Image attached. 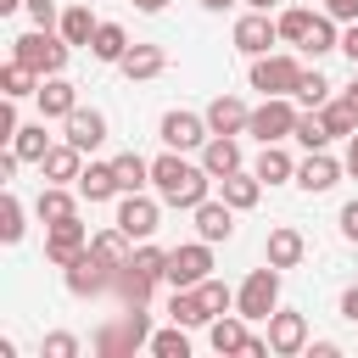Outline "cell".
I'll list each match as a JSON object with an SVG mask.
<instances>
[{
  "label": "cell",
  "mask_w": 358,
  "mask_h": 358,
  "mask_svg": "<svg viewBox=\"0 0 358 358\" xmlns=\"http://www.w3.org/2000/svg\"><path fill=\"white\" fill-rule=\"evenodd\" d=\"M246 6H252V11H268V6H274V0H246Z\"/></svg>",
  "instance_id": "54"
},
{
  "label": "cell",
  "mask_w": 358,
  "mask_h": 358,
  "mask_svg": "<svg viewBox=\"0 0 358 358\" xmlns=\"http://www.w3.org/2000/svg\"><path fill=\"white\" fill-rule=\"evenodd\" d=\"M302 50L308 56H324V50H341V34H336V17L324 11V17H313V28H308V39H302Z\"/></svg>",
  "instance_id": "37"
},
{
  "label": "cell",
  "mask_w": 358,
  "mask_h": 358,
  "mask_svg": "<svg viewBox=\"0 0 358 358\" xmlns=\"http://www.w3.org/2000/svg\"><path fill=\"white\" fill-rule=\"evenodd\" d=\"M134 6H140V11H162L168 0H134Z\"/></svg>",
  "instance_id": "52"
},
{
  "label": "cell",
  "mask_w": 358,
  "mask_h": 358,
  "mask_svg": "<svg viewBox=\"0 0 358 358\" xmlns=\"http://www.w3.org/2000/svg\"><path fill=\"white\" fill-rule=\"evenodd\" d=\"M45 358H78V336L73 330H50L45 336Z\"/></svg>",
  "instance_id": "43"
},
{
  "label": "cell",
  "mask_w": 358,
  "mask_h": 358,
  "mask_svg": "<svg viewBox=\"0 0 358 358\" xmlns=\"http://www.w3.org/2000/svg\"><path fill=\"white\" fill-rule=\"evenodd\" d=\"M73 106H78V84L73 78H62V73L39 78V117H67Z\"/></svg>",
  "instance_id": "16"
},
{
  "label": "cell",
  "mask_w": 358,
  "mask_h": 358,
  "mask_svg": "<svg viewBox=\"0 0 358 358\" xmlns=\"http://www.w3.org/2000/svg\"><path fill=\"white\" fill-rule=\"evenodd\" d=\"M268 347H274L280 358L302 352V347H308V319H302L296 308H274V313H268Z\"/></svg>",
  "instance_id": "11"
},
{
  "label": "cell",
  "mask_w": 358,
  "mask_h": 358,
  "mask_svg": "<svg viewBox=\"0 0 358 358\" xmlns=\"http://www.w3.org/2000/svg\"><path fill=\"white\" fill-rule=\"evenodd\" d=\"M201 117H207V129H213V134H241V129H246V117H252V106H246L241 95H213V106H207Z\"/></svg>",
  "instance_id": "17"
},
{
  "label": "cell",
  "mask_w": 358,
  "mask_h": 358,
  "mask_svg": "<svg viewBox=\"0 0 358 358\" xmlns=\"http://www.w3.org/2000/svg\"><path fill=\"white\" fill-rule=\"evenodd\" d=\"M84 252H90V235H84V224H78V218H62V224H50V229H45V257H50L56 268L78 263Z\"/></svg>",
  "instance_id": "9"
},
{
  "label": "cell",
  "mask_w": 358,
  "mask_h": 358,
  "mask_svg": "<svg viewBox=\"0 0 358 358\" xmlns=\"http://www.w3.org/2000/svg\"><path fill=\"white\" fill-rule=\"evenodd\" d=\"M117 67H123L129 78H157V73L168 67V50H162V45H129Z\"/></svg>",
  "instance_id": "27"
},
{
  "label": "cell",
  "mask_w": 358,
  "mask_h": 358,
  "mask_svg": "<svg viewBox=\"0 0 358 358\" xmlns=\"http://www.w3.org/2000/svg\"><path fill=\"white\" fill-rule=\"evenodd\" d=\"M157 134H162V145H173V151H190V145H207V117H196V112H162V123H157Z\"/></svg>",
  "instance_id": "10"
},
{
  "label": "cell",
  "mask_w": 358,
  "mask_h": 358,
  "mask_svg": "<svg viewBox=\"0 0 358 358\" xmlns=\"http://www.w3.org/2000/svg\"><path fill=\"white\" fill-rule=\"evenodd\" d=\"M157 218H162V201L157 196H140V190H123V201H117V229L129 235V241H151L157 235Z\"/></svg>",
  "instance_id": "8"
},
{
  "label": "cell",
  "mask_w": 358,
  "mask_h": 358,
  "mask_svg": "<svg viewBox=\"0 0 358 358\" xmlns=\"http://www.w3.org/2000/svg\"><path fill=\"white\" fill-rule=\"evenodd\" d=\"M341 168H347V162H336L330 151H308V157L296 162V185H302L308 196H319V190H330V185L341 179Z\"/></svg>",
  "instance_id": "13"
},
{
  "label": "cell",
  "mask_w": 358,
  "mask_h": 358,
  "mask_svg": "<svg viewBox=\"0 0 358 358\" xmlns=\"http://www.w3.org/2000/svg\"><path fill=\"white\" fill-rule=\"evenodd\" d=\"M190 218H196V235H201V241H229V229H235V207H229L224 196H218V201H213V196L196 201Z\"/></svg>",
  "instance_id": "14"
},
{
  "label": "cell",
  "mask_w": 358,
  "mask_h": 358,
  "mask_svg": "<svg viewBox=\"0 0 358 358\" xmlns=\"http://www.w3.org/2000/svg\"><path fill=\"white\" fill-rule=\"evenodd\" d=\"M28 0H0V17H11V11H22Z\"/></svg>",
  "instance_id": "51"
},
{
  "label": "cell",
  "mask_w": 358,
  "mask_h": 358,
  "mask_svg": "<svg viewBox=\"0 0 358 358\" xmlns=\"http://www.w3.org/2000/svg\"><path fill=\"white\" fill-rule=\"evenodd\" d=\"M39 168H45V179H50V185H67V179H78V173H84V151H78L73 140H62V145H50V151H45V162H39Z\"/></svg>",
  "instance_id": "21"
},
{
  "label": "cell",
  "mask_w": 358,
  "mask_h": 358,
  "mask_svg": "<svg viewBox=\"0 0 358 358\" xmlns=\"http://www.w3.org/2000/svg\"><path fill=\"white\" fill-rule=\"evenodd\" d=\"M207 268H213V241H185V246H173V252H168L162 280L179 291V285H201V280H207Z\"/></svg>",
  "instance_id": "6"
},
{
  "label": "cell",
  "mask_w": 358,
  "mask_h": 358,
  "mask_svg": "<svg viewBox=\"0 0 358 358\" xmlns=\"http://www.w3.org/2000/svg\"><path fill=\"white\" fill-rule=\"evenodd\" d=\"M34 213H39V224H62V218H78V201H73L67 185H45L39 201H34Z\"/></svg>",
  "instance_id": "28"
},
{
  "label": "cell",
  "mask_w": 358,
  "mask_h": 358,
  "mask_svg": "<svg viewBox=\"0 0 358 358\" xmlns=\"http://www.w3.org/2000/svg\"><path fill=\"white\" fill-rule=\"evenodd\" d=\"M341 235H347V241H358V196L341 207Z\"/></svg>",
  "instance_id": "47"
},
{
  "label": "cell",
  "mask_w": 358,
  "mask_h": 358,
  "mask_svg": "<svg viewBox=\"0 0 358 358\" xmlns=\"http://www.w3.org/2000/svg\"><path fill=\"white\" fill-rule=\"evenodd\" d=\"M0 95H11V101L39 95V73H34V67H22V62H6V67H0Z\"/></svg>",
  "instance_id": "32"
},
{
  "label": "cell",
  "mask_w": 358,
  "mask_h": 358,
  "mask_svg": "<svg viewBox=\"0 0 358 358\" xmlns=\"http://www.w3.org/2000/svg\"><path fill=\"white\" fill-rule=\"evenodd\" d=\"M145 347H151L157 358H190V336H185V324H168V330H157Z\"/></svg>",
  "instance_id": "39"
},
{
  "label": "cell",
  "mask_w": 358,
  "mask_h": 358,
  "mask_svg": "<svg viewBox=\"0 0 358 358\" xmlns=\"http://www.w3.org/2000/svg\"><path fill=\"white\" fill-rule=\"evenodd\" d=\"M324 11H330L336 22H358V0H324Z\"/></svg>",
  "instance_id": "46"
},
{
  "label": "cell",
  "mask_w": 358,
  "mask_h": 358,
  "mask_svg": "<svg viewBox=\"0 0 358 358\" xmlns=\"http://www.w3.org/2000/svg\"><path fill=\"white\" fill-rule=\"evenodd\" d=\"M17 129H22V123H17V101L6 95V101H0V140H17Z\"/></svg>",
  "instance_id": "45"
},
{
  "label": "cell",
  "mask_w": 358,
  "mask_h": 358,
  "mask_svg": "<svg viewBox=\"0 0 358 358\" xmlns=\"http://www.w3.org/2000/svg\"><path fill=\"white\" fill-rule=\"evenodd\" d=\"M11 151H17L22 162H45V151H50L45 117H39V123H22V129H17V140H11Z\"/></svg>",
  "instance_id": "33"
},
{
  "label": "cell",
  "mask_w": 358,
  "mask_h": 358,
  "mask_svg": "<svg viewBox=\"0 0 358 358\" xmlns=\"http://www.w3.org/2000/svg\"><path fill=\"white\" fill-rule=\"evenodd\" d=\"M123 50H129L123 22H101V28H95V39H90V56H95V62H123Z\"/></svg>",
  "instance_id": "31"
},
{
  "label": "cell",
  "mask_w": 358,
  "mask_h": 358,
  "mask_svg": "<svg viewBox=\"0 0 358 358\" xmlns=\"http://www.w3.org/2000/svg\"><path fill=\"white\" fill-rule=\"evenodd\" d=\"M274 308H280V268L263 263V268H252V274L241 280V291H235V313H241L246 324H268Z\"/></svg>",
  "instance_id": "3"
},
{
  "label": "cell",
  "mask_w": 358,
  "mask_h": 358,
  "mask_svg": "<svg viewBox=\"0 0 358 358\" xmlns=\"http://www.w3.org/2000/svg\"><path fill=\"white\" fill-rule=\"evenodd\" d=\"M296 78H302V62H296V56H274V50L252 56V90H263V95H291Z\"/></svg>",
  "instance_id": "7"
},
{
  "label": "cell",
  "mask_w": 358,
  "mask_h": 358,
  "mask_svg": "<svg viewBox=\"0 0 358 358\" xmlns=\"http://www.w3.org/2000/svg\"><path fill=\"white\" fill-rule=\"evenodd\" d=\"M207 341H213V352H246V347H252V330H246L241 313H218V319L207 324Z\"/></svg>",
  "instance_id": "20"
},
{
  "label": "cell",
  "mask_w": 358,
  "mask_h": 358,
  "mask_svg": "<svg viewBox=\"0 0 358 358\" xmlns=\"http://www.w3.org/2000/svg\"><path fill=\"white\" fill-rule=\"evenodd\" d=\"M341 313H347V319H358V285H347V291H341Z\"/></svg>",
  "instance_id": "49"
},
{
  "label": "cell",
  "mask_w": 358,
  "mask_h": 358,
  "mask_svg": "<svg viewBox=\"0 0 358 358\" xmlns=\"http://www.w3.org/2000/svg\"><path fill=\"white\" fill-rule=\"evenodd\" d=\"M274 22H280V39H291V45H302V39H308V28H313V11H302V6H291V11H280Z\"/></svg>",
  "instance_id": "42"
},
{
  "label": "cell",
  "mask_w": 358,
  "mask_h": 358,
  "mask_svg": "<svg viewBox=\"0 0 358 358\" xmlns=\"http://www.w3.org/2000/svg\"><path fill=\"white\" fill-rule=\"evenodd\" d=\"M117 190H123V185H117V168H112V162H90V168L78 173V196H84V201H112Z\"/></svg>",
  "instance_id": "23"
},
{
  "label": "cell",
  "mask_w": 358,
  "mask_h": 358,
  "mask_svg": "<svg viewBox=\"0 0 358 358\" xmlns=\"http://www.w3.org/2000/svg\"><path fill=\"white\" fill-rule=\"evenodd\" d=\"M274 39H280V22H268V11H246L235 22V50H246V56H263Z\"/></svg>",
  "instance_id": "12"
},
{
  "label": "cell",
  "mask_w": 358,
  "mask_h": 358,
  "mask_svg": "<svg viewBox=\"0 0 358 358\" xmlns=\"http://www.w3.org/2000/svg\"><path fill=\"white\" fill-rule=\"evenodd\" d=\"M22 11L34 17V28H56V22H62V11H56V0H28Z\"/></svg>",
  "instance_id": "44"
},
{
  "label": "cell",
  "mask_w": 358,
  "mask_h": 358,
  "mask_svg": "<svg viewBox=\"0 0 358 358\" xmlns=\"http://www.w3.org/2000/svg\"><path fill=\"white\" fill-rule=\"evenodd\" d=\"M302 252H308L302 229H291V224L268 229V263H274V268H296V263H302Z\"/></svg>",
  "instance_id": "26"
},
{
  "label": "cell",
  "mask_w": 358,
  "mask_h": 358,
  "mask_svg": "<svg viewBox=\"0 0 358 358\" xmlns=\"http://www.w3.org/2000/svg\"><path fill=\"white\" fill-rule=\"evenodd\" d=\"M112 168H117V185H123V190H145V185H151V162H145L140 151H117Z\"/></svg>",
  "instance_id": "34"
},
{
  "label": "cell",
  "mask_w": 358,
  "mask_h": 358,
  "mask_svg": "<svg viewBox=\"0 0 358 358\" xmlns=\"http://www.w3.org/2000/svg\"><path fill=\"white\" fill-rule=\"evenodd\" d=\"M67 39L62 34H50V28H28V34H17L11 39V62H22V67H34L39 78H50V73H62L67 67Z\"/></svg>",
  "instance_id": "2"
},
{
  "label": "cell",
  "mask_w": 358,
  "mask_h": 358,
  "mask_svg": "<svg viewBox=\"0 0 358 358\" xmlns=\"http://www.w3.org/2000/svg\"><path fill=\"white\" fill-rule=\"evenodd\" d=\"M319 117H324L330 134H352V129H358V106H352L347 95H330V101L319 106Z\"/></svg>",
  "instance_id": "36"
},
{
  "label": "cell",
  "mask_w": 358,
  "mask_h": 358,
  "mask_svg": "<svg viewBox=\"0 0 358 358\" xmlns=\"http://www.w3.org/2000/svg\"><path fill=\"white\" fill-rule=\"evenodd\" d=\"M196 296H201V308H207V313H213V319H218V313H229V308H235V291H229V285H224V280H213V274H207V280H201V285H196Z\"/></svg>",
  "instance_id": "41"
},
{
  "label": "cell",
  "mask_w": 358,
  "mask_h": 358,
  "mask_svg": "<svg viewBox=\"0 0 358 358\" xmlns=\"http://www.w3.org/2000/svg\"><path fill=\"white\" fill-rule=\"evenodd\" d=\"M22 229H28V224H22V201L6 190V196H0V241H6V246H17V241H22Z\"/></svg>",
  "instance_id": "40"
},
{
  "label": "cell",
  "mask_w": 358,
  "mask_h": 358,
  "mask_svg": "<svg viewBox=\"0 0 358 358\" xmlns=\"http://www.w3.org/2000/svg\"><path fill=\"white\" fill-rule=\"evenodd\" d=\"M151 185H157V196L168 201V207H196V201H207V185H213V173L207 168H196V162H185L173 145L151 162Z\"/></svg>",
  "instance_id": "1"
},
{
  "label": "cell",
  "mask_w": 358,
  "mask_h": 358,
  "mask_svg": "<svg viewBox=\"0 0 358 358\" xmlns=\"http://www.w3.org/2000/svg\"><path fill=\"white\" fill-rule=\"evenodd\" d=\"M201 6H207V11H224V6H229V0H201Z\"/></svg>",
  "instance_id": "55"
},
{
  "label": "cell",
  "mask_w": 358,
  "mask_h": 358,
  "mask_svg": "<svg viewBox=\"0 0 358 358\" xmlns=\"http://www.w3.org/2000/svg\"><path fill=\"white\" fill-rule=\"evenodd\" d=\"M291 95H296V106H313V112H319V106L330 101V78H324L319 67H313V73L302 67V78H296V90H291Z\"/></svg>",
  "instance_id": "38"
},
{
  "label": "cell",
  "mask_w": 358,
  "mask_h": 358,
  "mask_svg": "<svg viewBox=\"0 0 358 358\" xmlns=\"http://www.w3.org/2000/svg\"><path fill=\"white\" fill-rule=\"evenodd\" d=\"M90 257H95V263H106V268L117 274V268H123V263H129L134 252H129V235H123V229L112 224V229H101V235H90Z\"/></svg>",
  "instance_id": "25"
},
{
  "label": "cell",
  "mask_w": 358,
  "mask_h": 358,
  "mask_svg": "<svg viewBox=\"0 0 358 358\" xmlns=\"http://www.w3.org/2000/svg\"><path fill=\"white\" fill-rule=\"evenodd\" d=\"M168 313H173V324H185V330H196V324H213V313L201 308L196 285H179V291L168 296Z\"/></svg>",
  "instance_id": "29"
},
{
  "label": "cell",
  "mask_w": 358,
  "mask_h": 358,
  "mask_svg": "<svg viewBox=\"0 0 358 358\" xmlns=\"http://www.w3.org/2000/svg\"><path fill=\"white\" fill-rule=\"evenodd\" d=\"M140 341H151L145 308H117V319H106V324L95 330V352H101V358H123V352H134Z\"/></svg>",
  "instance_id": "4"
},
{
  "label": "cell",
  "mask_w": 358,
  "mask_h": 358,
  "mask_svg": "<svg viewBox=\"0 0 358 358\" xmlns=\"http://www.w3.org/2000/svg\"><path fill=\"white\" fill-rule=\"evenodd\" d=\"M67 291H73V296H106V291H112V268L84 252L78 263H67Z\"/></svg>",
  "instance_id": "15"
},
{
  "label": "cell",
  "mask_w": 358,
  "mask_h": 358,
  "mask_svg": "<svg viewBox=\"0 0 358 358\" xmlns=\"http://www.w3.org/2000/svg\"><path fill=\"white\" fill-rule=\"evenodd\" d=\"M62 123H67V140H73L78 151H95V145L106 140V117H101L95 106H73Z\"/></svg>",
  "instance_id": "18"
},
{
  "label": "cell",
  "mask_w": 358,
  "mask_h": 358,
  "mask_svg": "<svg viewBox=\"0 0 358 358\" xmlns=\"http://www.w3.org/2000/svg\"><path fill=\"white\" fill-rule=\"evenodd\" d=\"M291 134H296V145H302V151H324V145H330V140H336V134H330V129H324V117H319V112H313V106H308V112H302V117H296V129H291Z\"/></svg>",
  "instance_id": "35"
},
{
  "label": "cell",
  "mask_w": 358,
  "mask_h": 358,
  "mask_svg": "<svg viewBox=\"0 0 358 358\" xmlns=\"http://www.w3.org/2000/svg\"><path fill=\"white\" fill-rule=\"evenodd\" d=\"M347 173H352V179H358V129H352V134H347Z\"/></svg>",
  "instance_id": "50"
},
{
  "label": "cell",
  "mask_w": 358,
  "mask_h": 358,
  "mask_svg": "<svg viewBox=\"0 0 358 358\" xmlns=\"http://www.w3.org/2000/svg\"><path fill=\"white\" fill-rule=\"evenodd\" d=\"M56 28H62V39H67V45H90L101 22H95V11H90V6H67Z\"/></svg>",
  "instance_id": "30"
},
{
  "label": "cell",
  "mask_w": 358,
  "mask_h": 358,
  "mask_svg": "<svg viewBox=\"0 0 358 358\" xmlns=\"http://www.w3.org/2000/svg\"><path fill=\"white\" fill-rule=\"evenodd\" d=\"M252 173H257L263 185H280V179H296V162H291V151H285L280 140H268V145L257 151V162H252Z\"/></svg>",
  "instance_id": "22"
},
{
  "label": "cell",
  "mask_w": 358,
  "mask_h": 358,
  "mask_svg": "<svg viewBox=\"0 0 358 358\" xmlns=\"http://www.w3.org/2000/svg\"><path fill=\"white\" fill-rule=\"evenodd\" d=\"M341 50L352 56V67H358V22H347V34H341Z\"/></svg>",
  "instance_id": "48"
},
{
  "label": "cell",
  "mask_w": 358,
  "mask_h": 358,
  "mask_svg": "<svg viewBox=\"0 0 358 358\" xmlns=\"http://www.w3.org/2000/svg\"><path fill=\"white\" fill-rule=\"evenodd\" d=\"M347 101H352V106H358V78H352V84H347Z\"/></svg>",
  "instance_id": "53"
},
{
  "label": "cell",
  "mask_w": 358,
  "mask_h": 358,
  "mask_svg": "<svg viewBox=\"0 0 358 358\" xmlns=\"http://www.w3.org/2000/svg\"><path fill=\"white\" fill-rule=\"evenodd\" d=\"M296 95H263V106H252V117H246V134H257L263 145L268 140H285L291 129H296Z\"/></svg>",
  "instance_id": "5"
},
{
  "label": "cell",
  "mask_w": 358,
  "mask_h": 358,
  "mask_svg": "<svg viewBox=\"0 0 358 358\" xmlns=\"http://www.w3.org/2000/svg\"><path fill=\"white\" fill-rule=\"evenodd\" d=\"M218 190H224V201H229L235 213H246V207H257L263 179H257V173H246V168H235V173H224V179H218Z\"/></svg>",
  "instance_id": "24"
},
{
  "label": "cell",
  "mask_w": 358,
  "mask_h": 358,
  "mask_svg": "<svg viewBox=\"0 0 358 358\" xmlns=\"http://www.w3.org/2000/svg\"><path fill=\"white\" fill-rule=\"evenodd\" d=\"M201 168H207L213 179L235 173V168H241V140H235V134H207V145H201Z\"/></svg>",
  "instance_id": "19"
}]
</instances>
